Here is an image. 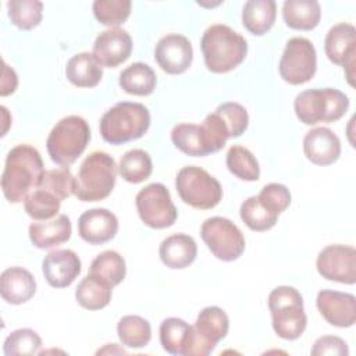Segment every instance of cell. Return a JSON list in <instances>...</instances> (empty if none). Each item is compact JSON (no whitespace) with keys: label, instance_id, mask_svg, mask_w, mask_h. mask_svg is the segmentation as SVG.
Listing matches in <instances>:
<instances>
[{"label":"cell","instance_id":"13","mask_svg":"<svg viewBox=\"0 0 356 356\" xmlns=\"http://www.w3.org/2000/svg\"><path fill=\"white\" fill-rule=\"evenodd\" d=\"M318 274L341 284L356 282V250L348 245H328L320 250L316 261Z\"/></svg>","mask_w":356,"mask_h":356},{"label":"cell","instance_id":"37","mask_svg":"<svg viewBox=\"0 0 356 356\" xmlns=\"http://www.w3.org/2000/svg\"><path fill=\"white\" fill-rule=\"evenodd\" d=\"M11 22L21 31H29L42 21L43 3L38 0H11L7 3Z\"/></svg>","mask_w":356,"mask_h":356},{"label":"cell","instance_id":"22","mask_svg":"<svg viewBox=\"0 0 356 356\" xmlns=\"http://www.w3.org/2000/svg\"><path fill=\"white\" fill-rule=\"evenodd\" d=\"M72 227L65 214H58L51 220L32 222L29 225V239L38 249H51L71 238Z\"/></svg>","mask_w":356,"mask_h":356},{"label":"cell","instance_id":"29","mask_svg":"<svg viewBox=\"0 0 356 356\" xmlns=\"http://www.w3.org/2000/svg\"><path fill=\"white\" fill-rule=\"evenodd\" d=\"M111 289L104 281L88 274L75 289L76 302L88 310H100L111 300Z\"/></svg>","mask_w":356,"mask_h":356},{"label":"cell","instance_id":"20","mask_svg":"<svg viewBox=\"0 0 356 356\" xmlns=\"http://www.w3.org/2000/svg\"><path fill=\"white\" fill-rule=\"evenodd\" d=\"M303 152L316 165H330L341 156V140L327 127L310 129L303 138Z\"/></svg>","mask_w":356,"mask_h":356},{"label":"cell","instance_id":"14","mask_svg":"<svg viewBox=\"0 0 356 356\" xmlns=\"http://www.w3.org/2000/svg\"><path fill=\"white\" fill-rule=\"evenodd\" d=\"M324 50L331 63L343 65L348 82L353 86V67L356 56L355 26L348 22H339L331 26L324 40Z\"/></svg>","mask_w":356,"mask_h":356},{"label":"cell","instance_id":"42","mask_svg":"<svg viewBox=\"0 0 356 356\" xmlns=\"http://www.w3.org/2000/svg\"><path fill=\"white\" fill-rule=\"evenodd\" d=\"M216 113L225 122V125L228 128V132H229V138L241 136L246 131V128L249 125L248 111L239 103L225 102V103L220 104L216 108Z\"/></svg>","mask_w":356,"mask_h":356},{"label":"cell","instance_id":"6","mask_svg":"<svg viewBox=\"0 0 356 356\" xmlns=\"http://www.w3.org/2000/svg\"><path fill=\"white\" fill-rule=\"evenodd\" d=\"M274 332L286 341L298 339L306 330L307 317L303 309V298L293 286H277L268 295Z\"/></svg>","mask_w":356,"mask_h":356},{"label":"cell","instance_id":"24","mask_svg":"<svg viewBox=\"0 0 356 356\" xmlns=\"http://www.w3.org/2000/svg\"><path fill=\"white\" fill-rule=\"evenodd\" d=\"M65 76L76 88H95L102 81L103 67L92 53H78L68 60Z\"/></svg>","mask_w":356,"mask_h":356},{"label":"cell","instance_id":"15","mask_svg":"<svg viewBox=\"0 0 356 356\" xmlns=\"http://www.w3.org/2000/svg\"><path fill=\"white\" fill-rule=\"evenodd\" d=\"M154 60L159 67L171 75L185 72L193 60V49L189 39L179 33L163 36L154 49Z\"/></svg>","mask_w":356,"mask_h":356},{"label":"cell","instance_id":"5","mask_svg":"<svg viewBox=\"0 0 356 356\" xmlns=\"http://www.w3.org/2000/svg\"><path fill=\"white\" fill-rule=\"evenodd\" d=\"M89 140L90 128L86 120L79 115H67L51 128L46 147L51 161L68 167L83 153Z\"/></svg>","mask_w":356,"mask_h":356},{"label":"cell","instance_id":"25","mask_svg":"<svg viewBox=\"0 0 356 356\" xmlns=\"http://www.w3.org/2000/svg\"><path fill=\"white\" fill-rule=\"evenodd\" d=\"M285 24L296 31L314 29L321 18V7L316 0H286L282 6Z\"/></svg>","mask_w":356,"mask_h":356},{"label":"cell","instance_id":"4","mask_svg":"<svg viewBox=\"0 0 356 356\" xmlns=\"http://www.w3.org/2000/svg\"><path fill=\"white\" fill-rule=\"evenodd\" d=\"M115 179V160L106 152H92L81 163L75 177L74 195L81 202L103 200L113 192Z\"/></svg>","mask_w":356,"mask_h":356},{"label":"cell","instance_id":"38","mask_svg":"<svg viewBox=\"0 0 356 356\" xmlns=\"http://www.w3.org/2000/svg\"><path fill=\"white\" fill-rule=\"evenodd\" d=\"M40 346L42 339L36 331L31 328H19L6 338L3 352L6 356H28L36 355Z\"/></svg>","mask_w":356,"mask_h":356},{"label":"cell","instance_id":"9","mask_svg":"<svg viewBox=\"0 0 356 356\" xmlns=\"http://www.w3.org/2000/svg\"><path fill=\"white\" fill-rule=\"evenodd\" d=\"M200 236L209 250L222 261H234L245 250V238L241 229L228 218L210 217L200 227Z\"/></svg>","mask_w":356,"mask_h":356},{"label":"cell","instance_id":"26","mask_svg":"<svg viewBox=\"0 0 356 356\" xmlns=\"http://www.w3.org/2000/svg\"><path fill=\"white\" fill-rule=\"evenodd\" d=\"M277 17L274 0H249L242 10V24L253 35L261 36L268 32Z\"/></svg>","mask_w":356,"mask_h":356},{"label":"cell","instance_id":"10","mask_svg":"<svg viewBox=\"0 0 356 356\" xmlns=\"http://www.w3.org/2000/svg\"><path fill=\"white\" fill-rule=\"evenodd\" d=\"M316 68L317 54L313 43L306 38H291L278 65L281 78L291 85H302L314 76Z\"/></svg>","mask_w":356,"mask_h":356},{"label":"cell","instance_id":"30","mask_svg":"<svg viewBox=\"0 0 356 356\" xmlns=\"http://www.w3.org/2000/svg\"><path fill=\"white\" fill-rule=\"evenodd\" d=\"M89 274L114 288L125 278V260L115 250H104L93 259L89 268Z\"/></svg>","mask_w":356,"mask_h":356},{"label":"cell","instance_id":"17","mask_svg":"<svg viewBox=\"0 0 356 356\" xmlns=\"http://www.w3.org/2000/svg\"><path fill=\"white\" fill-rule=\"evenodd\" d=\"M316 305L323 318L334 327L348 328L356 321V298L352 293L323 289L317 293Z\"/></svg>","mask_w":356,"mask_h":356},{"label":"cell","instance_id":"27","mask_svg":"<svg viewBox=\"0 0 356 356\" xmlns=\"http://www.w3.org/2000/svg\"><path fill=\"white\" fill-rule=\"evenodd\" d=\"M120 88L135 96H147L156 89V72L149 64L134 63L124 68L118 79Z\"/></svg>","mask_w":356,"mask_h":356},{"label":"cell","instance_id":"39","mask_svg":"<svg viewBox=\"0 0 356 356\" xmlns=\"http://www.w3.org/2000/svg\"><path fill=\"white\" fill-rule=\"evenodd\" d=\"M129 0H96L92 6L95 18L110 28H117L124 24L131 14Z\"/></svg>","mask_w":356,"mask_h":356},{"label":"cell","instance_id":"23","mask_svg":"<svg viewBox=\"0 0 356 356\" xmlns=\"http://www.w3.org/2000/svg\"><path fill=\"white\" fill-rule=\"evenodd\" d=\"M197 254L195 239L186 234H174L167 236L159 248L161 261L174 270L189 267Z\"/></svg>","mask_w":356,"mask_h":356},{"label":"cell","instance_id":"11","mask_svg":"<svg viewBox=\"0 0 356 356\" xmlns=\"http://www.w3.org/2000/svg\"><path fill=\"white\" fill-rule=\"evenodd\" d=\"M135 204L140 220L150 228H168L177 221V209L163 184L153 182L142 188L135 197Z\"/></svg>","mask_w":356,"mask_h":356},{"label":"cell","instance_id":"45","mask_svg":"<svg viewBox=\"0 0 356 356\" xmlns=\"http://www.w3.org/2000/svg\"><path fill=\"white\" fill-rule=\"evenodd\" d=\"M1 64H3V71H1L0 95L1 96H8V95L15 92V89L18 86V76H17L15 71L6 64V61H3Z\"/></svg>","mask_w":356,"mask_h":356},{"label":"cell","instance_id":"8","mask_svg":"<svg viewBox=\"0 0 356 356\" xmlns=\"http://www.w3.org/2000/svg\"><path fill=\"white\" fill-rule=\"evenodd\" d=\"M175 188L186 204L199 210L216 207L222 197L220 182L206 170L196 165H186L178 171Z\"/></svg>","mask_w":356,"mask_h":356},{"label":"cell","instance_id":"7","mask_svg":"<svg viewBox=\"0 0 356 356\" xmlns=\"http://www.w3.org/2000/svg\"><path fill=\"white\" fill-rule=\"evenodd\" d=\"M348 107L349 97L334 88L303 90L296 95L293 102L296 117L306 125L338 121Z\"/></svg>","mask_w":356,"mask_h":356},{"label":"cell","instance_id":"3","mask_svg":"<svg viewBox=\"0 0 356 356\" xmlns=\"http://www.w3.org/2000/svg\"><path fill=\"white\" fill-rule=\"evenodd\" d=\"M150 127V113L142 103L120 102L100 118L102 138L110 145H124L142 138Z\"/></svg>","mask_w":356,"mask_h":356},{"label":"cell","instance_id":"40","mask_svg":"<svg viewBox=\"0 0 356 356\" xmlns=\"http://www.w3.org/2000/svg\"><path fill=\"white\" fill-rule=\"evenodd\" d=\"M200 129H202V135H203L204 145L209 154L221 150L227 139H229L228 128L222 121V118L216 111L209 114L203 120V122L200 124Z\"/></svg>","mask_w":356,"mask_h":356},{"label":"cell","instance_id":"16","mask_svg":"<svg viewBox=\"0 0 356 356\" xmlns=\"http://www.w3.org/2000/svg\"><path fill=\"white\" fill-rule=\"evenodd\" d=\"M132 38L122 28H108L100 32L93 43V57L102 67L115 68L132 53Z\"/></svg>","mask_w":356,"mask_h":356},{"label":"cell","instance_id":"21","mask_svg":"<svg viewBox=\"0 0 356 356\" xmlns=\"http://www.w3.org/2000/svg\"><path fill=\"white\" fill-rule=\"evenodd\" d=\"M36 292L35 277L22 267L6 268L0 275V293L10 305H22Z\"/></svg>","mask_w":356,"mask_h":356},{"label":"cell","instance_id":"46","mask_svg":"<svg viewBox=\"0 0 356 356\" xmlns=\"http://www.w3.org/2000/svg\"><path fill=\"white\" fill-rule=\"evenodd\" d=\"M117 345L115 343H108V345H106L103 349H100V350H97V353H106V352H114V350H117L118 353H125V350L124 349H114Z\"/></svg>","mask_w":356,"mask_h":356},{"label":"cell","instance_id":"28","mask_svg":"<svg viewBox=\"0 0 356 356\" xmlns=\"http://www.w3.org/2000/svg\"><path fill=\"white\" fill-rule=\"evenodd\" d=\"M192 338V325L178 317L165 318L160 324V343L171 355L186 356Z\"/></svg>","mask_w":356,"mask_h":356},{"label":"cell","instance_id":"35","mask_svg":"<svg viewBox=\"0 0 356 356\" xmlns=\"http://www.w3.org/2000/svg\"><path fill=\"white\" fill-rule=\"evenodd\" d=\"M225 163L229 172L242 181L253 182L260 177V167L256 157L243 146H231L227 152Z\"/></svg>","mask_w":356,"mask_h":356},{"label":"cell","instance_id":"18","mask_svg":"<svg viewBox=\"0 0 356 356\" xmlns=\"http://www.w3.org/2000/svg\"><path fill=\"white\" fill-rule=\"evenodd\" d=\"M42 271L50 286L65 288L70 286L79 275L81 260L74 250H51L42 261Z\"/></svg>","mask_w":356,"mask_h":356},{"label":"cell","instance_id":"19","mask_svg":"<svg viewBox=\"0 0 356 356\" xmlns=\"http://www.w3.org/2000/svg\"><path fill=\"white\" fill-rule=\"evenodd\" d=\"M118 231V220L107 209H90L78 218V234L89 245H103L111 241Z\"/></svg>","mask_w":356,"mask_h":356},{"label":"cell","instance_id":"1","mask_svg":"<svg viewBox=\"0 0 356 356\" xmlns=\"http://www.w3.org/2000/svg\"><path fill=\"white\" fill-rule=\"evenodd\" d=\"M40 153L28 143L14 146L6 157L1 174V191L10 203L24 202L38 189L44 175Z\"/></svg>","mask_w":356,"mask_h":356},{"label":"cell","instance_id":"32","mask_svg":"<svg viewBox=\"0 0 356 356\" xmlns=\"http://www.w3.org/2000/svg\"><path fill=\"white\" fill-rule=\"evenodd\" d=\"M153 171L152 157L142 149H132L124 153L118 164L120 175L131 184H140L146 181Z\"/></svg>","mask_w":356,"mask_h":356},{"label":"cell","instance_id":"33","mask_svg":"<svg viewBox=\"0 0 356 356\" xmlns=\"http://www.w3.org/2000/svg\"><path fill=\"white\" fill-rule=\"evenodd\" d=\"M239 216L248 228L263 232L271 229L277 224L280 214L263 204L257 196H250L241 204Z\"/></svg>","mask_w":356,"mask_h":356},{"label":"cell","instance_id":"2","mask_svg":"<svg viewBox=\"0 0 356 356\" xmlns=\"http://www.w3.org/2000/svg\"><path fill=\"white\" fill-rule=\"evenodd\" d=\"M200 49L207 70L214 74L232 71L248 54L245 38L222 24H214L204 31Z\"/></svg>","mask_w":356,"mask_h":356},{"label":"cell","instance_id":"34","mask_svg":"<svg viewBox=\"0 0 356 356\" xmlns=\"http://www.w3.org/2000/svg\"><path fill=\"white\" fill-rule=\"evenodd\" d=\"M171 142L178 150H181L188 156L203 157L209 154L204 145L200 125L189 124V122H182L175 125L171 131Z\"/></svg>","mask_w":356,"mask_h":356},{"label":"cell","instance_id":"31","mask_svg":"<svg viewBox=\"0 0 356 356\" xmlns=\"http://www.w3.org/2000/svg\"><path fill=\"white\" fill-rule=\"evenodd\" d=\"M117 334L122 345L139 349L150 342L152 327L146 318L136 314H128L120 318L117 324Z\"/></svg>","mask_w":356,"mask_h":356},{"label":"cell","instance_id":"44","mask_svg":"<svg viewBox=\"0 0 356 356\" xmlns=\"http://www.w3.org/2000/svg\"><path fill=\"white\" fill-rule=\"evenodd\" d=\"M348 353H349V349L346 342L342 338L334 337V335L320 337L318 339H316L312 349L313 356H324V355L348 356Z\"/></svg>","mask_w":356,"mask_h":356},{"label":"cell","instance_id":"12","mask_svg":"<svg viewBox=\"0 0 356 356\" xmlns=\"http://www.w3.org/2000/svg\"><path fill=\"white\" fill-rule=\"evenodd\" d=\"M229 330V318L218 306L204 307L192 325V338L186 356H207L216 345L225 338Z\"/></svg>","mask_w":356,"mask_h":356},{"label":"cell","instance_id":"41","mask_svg":"<svg viewBox=\"0 0 356 356\" xmlns=\"http://www.w3.org/2000/svg\"><path fill=\"white\" fill-rule=\"evenodd\" d=\"M56 195L61 202L70 197L75 191V178L67 167L47 170L43 175L40 186Z\"/></svg>","mask_w":356,"mask_h":356},{"label":"cell","instance_id":"43","mask_svg":"<svg viewBox=\"0 0 356 356\" xmlns=\"http://www.w3.org/2000/svg\"><path fill=\"white\" fill-rule=\"evenodd\" d=\"M257 197L263 204H266L270 210H273L277 214H281L291 204L289 189L285 185L275 182L264 185Z\"/></svg>","mask_w":356,"mask_h":356},{"label":"cell","instance_id":"36","mask_svg":"<svg viewBox=\"0 0 356 356\" xmlns=\"http://www.w3.org/2000/svg\"><path fill=\"white\" fill-rule=\"evenodd\" d=\"M61 207V200L51 192L38 188L24 200L26 214L36 221L51 220L57 216Z\"/></svg>","mask_w":356,"mask_h":356}]
</instances>
